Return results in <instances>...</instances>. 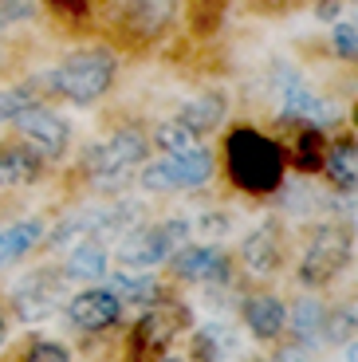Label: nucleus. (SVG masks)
<instances>
[{
    "label": "nucleus",
    "mask_w": 358,
    "mask_h": 362,
    "mask_svg": "<svg viewBox=\"0 0 358 362\" xmlns=\"http://www.w3.org/2000/svg\"><path fill=\"white\" fill-rule=\"evenodd\" d=\"M224 177L244 197H272L284 189L287 154L284 142L256 127H233L224 134Z\"/></svg>",
    "instance_id": "obj_1"
},
{
    "label": "nucleus",
    "mask_w": 358,
    "mask_h": 362,
    "mask_svg": "<svg viewBox=\"0 0 358 362\" xmlns=\"http://www.w3.org/2000/svg\"><path fill=\"white\" fill-rule=\"evenodd\" d=\"M150 130H142L138 122H122L107 138L91 142L79 154V173L91 189L99 193H118L134 181L138 165L150 162Z\"/></svg>",
    "instance_id": "obj_2"
},
{
    "label": "nucleus",
    "mask_w": 358,
    "mask_h": 362,
    "mask_svg": "<svg viewBox=\"0 0 358 362\" xmlns=\"http://www.w3.org/2000/svg\"><path fill=\"white\" fill-rule=\"evenodd\" d=\"M118 79V52L110 44H91L75 47L59 59V67L47 79V95L75 103V107H91V103L107 99V90Z\"/></svg>",
    "instance_id": "obj_3"
},
{
    "label": "nucleus",
    "mask_w": 358,
    "mask_h": 362,
    "mask_svg": "<svg viewBox=\"0 0 358 362\" xmlns=\"http://www.w3.org/2000/svg\"><path fill=\"white\" fill-rule=\"evenodd\" d=\"M181 12V0H103L110 36L122 47H150L173 28Z\"/></svg>",
    "instance_id": "obj_4"
},
{
    "label": "nucleus",
    "mask_w": 358,
    "mask_h": 362,
    "mask_svg": "<svg viewBox=\"0 0 358 362\" xmlns=\"http://www.w3.org/2000/svg\"><path fill=\"white\" fill-rule=\"evenodd\" d=\"M193 323L189 315V303L173 296H161L158 303L142 308L138 323L130 327V335H126V362H158L166 358V351L173 346V339Z\"/></svg>",
    "instance_id": "obj_5"
},
{
    "label": "nucleus",
    "mask_w": 358,
    "mask_h": 362,
    "mask_svg": "<svg viewBox=\"0 0 358 362\" xmlns=\"http://www.w3.org/2000/svg\"><path fill=\"white\" fill-rule=\"evenodd\" d=\"M189 225L185 217H166V221H142L134 225L130 233L118 240V268H130V272H154L170 260L178 248L189 245Z\"/></svg>",
    "instance_id": "obj_6"
},
{
    "label": "nucleus",
    "mask_w": 358,
    "mask_h": 362,
    "mask_svg": "<svg viewBox=\"0 0 358 362\" xmlns=\"http://www.w3.org/2000/svg\"><path fill=\"white\" fill-rule=\"evenodd\" d=\"M350 256H354V240H350L347 228L335 225V221H319V225H311V233H307V240H304V256H299L296 280L304 284V288L319 291V288H327V284H335L342 272L350 268Z\"/></svg>",
    "instance_id": "obj_7"
},
{
    "label": "nucleus",
    "mask_w": 358,
    "mask_h": 362,
    "mask_svg": "<svg viewBox=\"0 0 358 362\" xmlns=\"http://www.w3.org/2000/svg\"><path fill=\"white\" fill-rule=\"evenodd\" d=\"M216 173V158L209 146L185 150V154H166L158 162L138 165V185L146 193H181V189H201L209 185V177Z\"/></svg>",
    "instance_id": "obj_8"
},
{
    "label": "nucleus",
    "mask_w": 358,
    "mask_h": 362,
    "mask_svg": "<svg viewBox=\"0 0 358 362\" xmlns=\"http://www.w3.org/2000/svg\"><path fill=\"white\" fill-rule=\"evenodd\" d=\"M63 291H67V280H63L59 264H47V268L28 272L16 284L8 311H16L20 323H44V319H52L63 308Z\"/></svg>",
    "instance_id": "obj_9"
},
{
    "label": "nucleus",
    "mask_w": 358,
    "mask_h": 362,
    "mask_svg": "<svg viewBox=\"0 0 358 362\" xmlns=\"http://www.w3.org/2000/svg\"><path fill=\"white\" fill-rule=\"evenodd\" d=\"M12 130H16L44 162H63L67 150H71V122H67L59 110H52L47 103L24 110V115L12 122Z\"/></svg>",
    "instance_id": "obj_10"
},
{
    "label": "nucleus",
    "mask_w": 358,
    "mask_h": 362,
    "mask_svg": "<svg viewBox=\"0 0 358 362\" xmlns=\"http://www.w3.org/2000/svg\"><path fill=\"white\" fill-rule=\"evenodd\" d=\"M284 256H287V228L279 217H264L241 240V268L248 276H256V280L276 276L284 268Z\"/></svg>",
    "instance_id": "obj_11"
},
{
    "label": "nucleus",
    "mask_w": 358,
    "mask_h": 362,
    "mask_svg": "<svg viewBox=\"0 0 358 362\" xmlns=\"http://www.w3.org/2000/svg\"><path fill=\"white\" fill-rule=\"evenodd\" d=\"M170 272L173 280H185V284H205V288H229L233 284V256L216 245H185L170 256Z\"/></svg>",
    "instance_id": "obj_12"
},
{
    "label": "nucleus",
    "mask_w": 358,
    "mask_h": 362,
    "mask_svg": "<svg viewBox=\"0 0 358 362\" xmlns=\"http://www.w3.org/2000/svg\"><path fill=\"white\" fill-rule=\"evenodd\" d=\"M63 311H67V323H71L75 331H87V335L110 331V327L122 319V303H118L107 288H99V284L75 291V296L63 303Z\"/></svg>",
    "instance_id": "obj_13"
},
{
    "label": "nucleus",
    "mask_w": 358,
    "mask_h": 362,
    "mask_svg": "<svg viewBox=\"0 0 358 362\" xmlns=\"http://www.w3.org/2000/svg\"><path fill=\"white\" fill-rule=\"evenodd\" d=\"M241 319L252 331L256 343H276L287 327V303L276 296V291H252L241 303Z\"/></svg>",
    "instance_id": "obj_14"
},
{
    "label": "nucleus",
    "mask_w": 358,
    "mask_h": 362,
    "mask_svg": "<svg viewBox=\"0 0 358 362\" xmlns=\"http://www.w3.org/2000/svg\"><path fill=\"white\" fill-rule=\"evenodd\" d=\"M44 170H47V162L20 134L0 138V185H12V189L32 185V181L44 177Z\"/></svg>",
    "instance_id": "obj_15"
},
{
    "label": "nucleus",
    "mask_w": 358,
    "mask_h": 362,
    "mask_svg": "<svg viewBox=\"0 0 358 362\" xmlns=\"http://www.w3.org/2000/svg\"><path fill=\"white\" fill-rule=\"evenodd\" d=\"M181 122V127H189L193 134H213L216 127H221L224 118H229V95H224L221 87H209V90H197L193 99H185L178 107V115H173Z\"/></svg>",
    "instance_id": "obj_16"
},
{
    "label": "nucleus",
    "mask_w": 358,
    "mask_h": 362,
    "mask_svg": "<svg viewBox=\"0 0 358 362\" xmlns=\"http://www.w3.org/2000/svg\"><path fill=\"white\" fill-rule=\"evenodd\" d=\"M107 268H110V252L103 240H79V245L67 248L59 272L67 284H95V280H107Z\"/></svg>",
    "instance_id": "obj_17"
},
{
    "label": "nucleus",
    "mask_w": 358,
    "mask_h": 362,
    "mask_svg": "<svg viewBox=\"0 0 358 362\" xmlns=\"http://www.w3.org/2000/svg\"><path fill=\"white\" fill-rule=\"evenodd\" d=\"M103 288L122 303V308H150L166 296V284L154 276V272H130V268H118Z\"/></svg>",
    "instance_id": "obj_18"
},
{
    "label": "nucleus",
    "mask_w": 358,
    "mask_h": 362,
    "mask_svg": "<svg viewBox=\"0 0 358 362\" xmlns=\"http://www.w3.org/2000/svg\"><path fill=\"white\" fill-rule=\"evenodd\" d=\"M47 236V225L40 217H24V221H12V225L0 228V272L20 264L24 256H32Z\"/></svg>",
    "instance_id": "obj_19"
},
{
    "label": "nucleus",
    "mask_w": 358,
    "mask_h": 362,
    "mask_svg": "<svg viewBox=\"0 0 358 362\" xmlns=\"http://www.w3.org/2000/svg\"><path fill=\"white\" fill-rule=\"evenodd\" d=\"M323 323H327V308H323L319 296H299L291 308H287V335L296 339V346H319L323 343Z\"/></svg>",
    "instance_id": "obj_20"
},
{
    "label": "nucleus",
    "mask_w": 358,
    "mask_h": 362,
    "mask_svg": "<svg viewBox=\"0 0 358 362\" xmlns=\"http://www.w3.org/2000/svg\"><path fill=\"white\" fill-rule=\"evenodd\" d=\"M319 173H327V181H331L339 193H354V181H358V142H354L350 130L327 146Z\"/></svg>",
    "instance_id": "obj_21"
},
{
    "label": "nucleus",
    "mask_w": 358,
    "mask_h": 362,
    "mask_svg": "<svg viewBox=\"0 0 358 362\" xmlns=\"http://www.w3.org/2000/svg\"><path fill=\"white\" fill-rule=\"evenodd\" d=\"M233 351H236V335H233L229 323H205V327L193 331V339H189L193 362H224Z\"/></svg>",
    "instance_id": "obj_22"
},
{
    "label": "nucleus",
    "mask_w": 358,
    "mask_h": 362,
    "mask_svg": "<svg viewBox=\"0 0 358 362\" xmlns=\"http://www.w3.org/2000/svg\"><path fill=\"white\" fill-rule=\"evenodd\" d=\"M287 154V165L296 173H304V177H311V173L323 170V154H327V138L319 134V130H304L296 127V142L284 146Z\"/></svg>",
    "instance_id": "obj_23"
},
{
    "label": "nucleus",
    "mask_w": 358,
    "mask_h": 362,
    "mask_svg": "<svg viewBox=\"0 0 358 362\" xmlns=\"http://www.w3.org/2000/svg\"><path fill=\"white\" fill-rule=\"evenodd\" d=\"M47 103V90L40 83H12V87H0V127H12L24 110Z\"/></svg>",
    "instance_id": "obj_24"
},
{
    "label": "nucleus",
    "mask_w": 358,
    "mask_h": 362,
    "mask_svg": "<svg viewBox=\"0 0 358 362\" xmlns=\"http://www.w3.org/2000/svg\"><path fill=\"white\" fill-rule=\"evenodd\" d=\"M150 146H158L161 154H185V150L205 146V138L193 134L189 127H181L178 118H166V122H158V127L150 130Z\"/></svg>",
    "instance_id": "obj_25"
},
{
    "label": "nucleus",
    "mask_w": 358,
    "mask_h": 362,
    "mask_svg": "<svg viewBox=\"0 0 358 362\" xmlns=\"http://www.w3.org/2000/svg\"><path fill=\"white\" fill-rule=\"evenodd\" d=\"M47 8V16L55 20V24H63L67 32H83V28L95 20V0H40Z\"/></svg>",
    "instance_id": "obj_26"
},
{
    "label": "nucleus",
    "mask_w": 358,
    "mask_h": 362,
    "mask_svg": "<svg viewBox=\"0 0 358 362\" xmlns=\"http://www.w3.org/2000/svg\"><path fill=\"white\" fill-rule=\"evenodd\" d=\"M224 4H229V0H189V24H193V32H197V36L216 32Z\"/></svg>",
    "instance_id": "obj_27"
},
{
    "label": "nucleus",
    "mask_w": 358,
    "mask_h": 362,
    "mask_svg": "<svg viewBox=\"0 0 358 362\" xmlns=\"http://www.w3.org/2000/svg\"><path fill=\"white\" fill-rule=\"evenodd\" d=\"M16 362H71V351L55 339H32V343L20 351Z\"/></svg>",
    "instance_id": "obj_28"
},
{
    "label": "nucleus",
    "mask_w": 358,
    "mask_h": 362,
    "mask_svg": "<svg viewBox=\"0 0 358 362\" xmlns=\"http://www.w3.org/2000/svg\"><path fill=\"white\" fill-rule=\"evenodd\" d=\"M331 47L342 64H354L358 55V32H354V20H335L331 24Z\"/></svg>",
    "instance_id": "obj_29"
},
{
    "label": "nucleus",
    "mask_w": 358,
    "mask_h": 362,
    "mask_svg": "<svg viewBox=\"0 0 358 362\" xmlns=\"http://www.w3.org/2000/svg\"><path fill=\"white\" fill-rule=\"evenodd\" d=\"M0 12L8 16V24H20L36 16V0H0Z\"/></svg>",
    "instance_id": "obj_30"
},
{
    "label": "nucleus",
    "mask_w": 358,
    "mask_h": 362,
    "mask_svg": "<svg viewBox=\"0 0 358 362\" xmlns=\"http://www.w3.org/2000/svg\"><path fill=\"white\" fill-rule=\"evenodd\" d=\"M260 362H311V358H307L304 346H296V343H279V346H272V351L264 354Z\"/></svg>",
    "instance_id": "obj_31"
},
{
    "label": "nucleus",
    "mask_w": 358,
    "mask_h": 362,
    "mask_svg": "<svg viewBox=\"0 0 358 362\" xmlns=\"http://www.w3.org/2000/svg\"><path fill=\"white\" fill-rule=\"evenodd\" d=\"M229 225H233V221H229V213H205V221H201V228H205V233H224Z\"/></svg>",
    "instance_id": "obj_32"
},
{
    "label": "nucleus",
    "mask_w": 358,
    "mask_h": 362,
    "mask_svg": "<svg viewBox=\"0 0 358 362\" xmlns=\"http://www.w3.org/2000/svg\"><path fill=\"white\" fill-rule=\"evenodd\" d=\"M8 335H12V315H8V308L0 303V346L8 343Z\"/></svg>",
    "instance_id": "obj_33"
},
{
    "label": "nucleus",
    "mask_w": 358,
    "mask_h": 362,
    "mask_svg": "<svg viewBox=\"0 0 358 362\" xmlns=\"http://www.w3.org/2000/svg\"><path fill=\"white\" fill-rule=\"evenodd\" d=\"M4 28H12V24H8V16H4V12H0V36H4Z\"/></svg>",
    "instance_id": "obj_34"
},
{
    "label": "nucleus",
    "mask_w": 358,
    "mask_h": 362,
    "mask_svg": "<svg viewBox=\"0 0 358 362\" xmlns=\"http://www.w3.org/2000/svg\"><path fill=\"white\" fill-rule=\"evenodd\" d=\"M158 362H185V358H170V354H166V358H158Z\"/></svg>",
    "instance_id": "obj_35"
}]
</instances>
